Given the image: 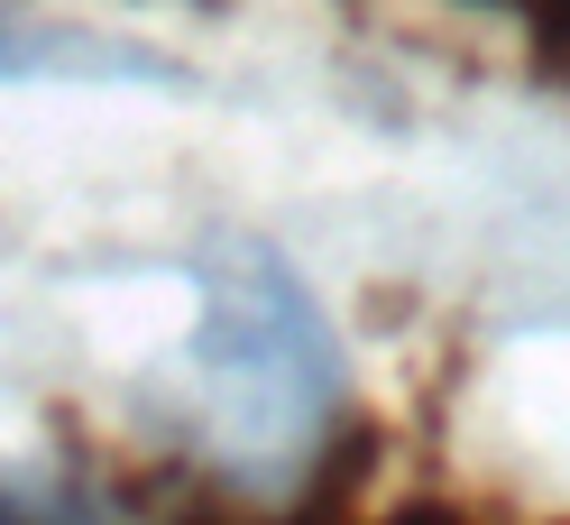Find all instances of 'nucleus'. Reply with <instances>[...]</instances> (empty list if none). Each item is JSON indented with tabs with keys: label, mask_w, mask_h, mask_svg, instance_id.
<instances>
[{
	"label": "nucleus",
	"mask_w": 570,
	"mask_h": 525,
	"mask_svg": "<svg viewBox=\"0 0 570 525\" xmlns=\"http://www.w3.org/2000/svg\"><path fill=\"white\" fill-rule=\"evenodd\" d=\"M203 369L239 406L230 451H313L341 406V350L323 332V304L276 250H230L203 268ZM222 406V415H230Z\"/></svg>",
	"instance_id": "1"
},
{
	"label": "nucleus",
	"mask_w": 570,
	"mask_h": 525,
	"mask_svg": "<svg viewBox=\"0 0 570 525\" xmlns=\"http://www.w3.org/2000/svg\"><path fill=\"white\" fill-rule=\"evenodd\" d=\"M0 84H175V65L129 56L92 28L38 19L28 0H0Z\"/></svg>",
	"instance_id": "2"
},
{
	"label": "nucleus",
	"mask_w": 570,
	"mask_h": 525,
	"mask_svg": "<svg viewBox=\"0 0 570 525\" xmlns=\"http://www.w3.org/2000/svg\"><path fill=\"white\" fill-rule=\"evenodd\" d=\"M524 38H533V65H543L552 84H570V0H515Z\"/></svg>",
	"instance_id": "3"
}]
</instances>
